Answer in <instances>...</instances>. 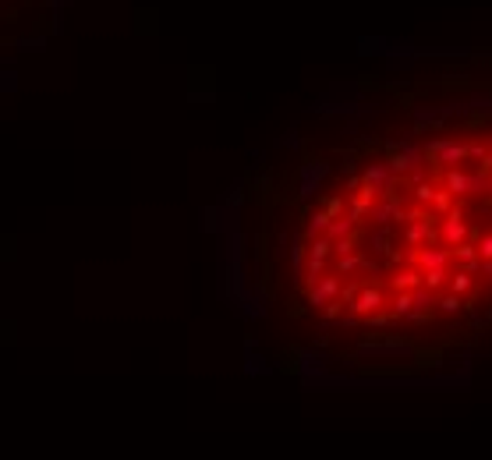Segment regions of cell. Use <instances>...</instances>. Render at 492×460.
<instances>
[{"label":"cell","mask_w":492,"mask_h":460,"mask_svg":"<svg viewBox=\"0 0 492 460\" xmlns=\"http://www.w3.org/2000/svg\"><path fill=\"white\" fill-rule=\"evenodd\" d=\"M411 262H414L421 273H425V269H435V266H450V262H454V248H447V245H440V241H428V245L414 248Z\"/></svg>","instance_id":"cell-8"},{"label":"cell","mask_w":492,"mask_h":460,"mask_svg":"<svg viewBox=\"0 0 492 460\" xmlns=\"http://www.w3.org/2000/svg\"><path fill=\"white\" fill-rule=\"evenodd\" d=\"M411 308H414V294H411V291H393V298H390V315L404 322Z\"/></svg>","instance_id":"cell-14"},{"label":"cell","mask_w":492,"mask_h":460,"mask_svg":"<svg viewBox=\"0 0 492 460\" xmlns=\"http://www.w3.org/2000/svg\"><path fill=\"white\" fill-rule=\"evenodd\" d=\"M50 4H53V11H61V8H64V0H50Z\"/></svg>","instance_id":"cell-34"},{"label":"cell","mask_w":492,"mask_h":460,"mask_svg":"<svg viewBox=\"0 0 492 460\" xmlns=\"http://www.w3.org/2000/svg\"><path fill=\"white\" fill-rule=\"evenodd\" d=\"M301 361H298V372L305 375V382H312V379H322L326 375V365H322V358H315V354H298Z\"/></svg>","instance_id":"cell-12"},{"label":"cell","mask_w":492,"mask_h":460,"mask_svg":"<svg viewBox=\"0 0 492 460\" xmlns=\"http://www.w3.org/2000/svg\"><path fill=\"white\" fill-rule=\"evenodd\" d=\"M330 178V163L322 159H308L298 166V195L301 199H315L322 192V181Z\"/></svg>","instance_id":"cell-3"},{"label":"cell","mask_w":492,"mask_h":460,"mask_svg":"<svg viewBox=\"0 0 492 460\" xmlns=\"http://www.w3.org/2000/svg\"><path fill=\"white\" fill-rule=\"evenodd\" d=\"M471 238V230H468V220H464V206H454L447 216H443V227H440V245L447 248H457L461 241Z\"/></svg>","instance_id":"cell-4"},{"label":"cell","mask_w":492,"mask_h":460,"mask_svg":"<svg viewBox=\"0 0 492 460\" xmlns=\"http://www.w3.org/2000/svg\"><path fill=\"white\" fill-rule=\"evenodd\" d=\"M354 227H358V223H354L347 213H340V216H333V223H330V230H326V234H330L333 241H340V238H351V234H354Z\"/></svg>","instance_id":"cell-16"},{"label":"cell","mask_w":492,"mask_h":460,"mask_svg":"<svg viewBox=\"0 0 492 460\" xmlns=\"http://www.w3.org/2000/svg\"><path fill=\"white\" fill-rule=\"evenodd\" d=\"M361 269H365V259L358 255V248L347 252V255H337V273H340V276H347V273H361Z\"/></svg>","instance_id":"cell-17"},{"label":"cell","mask_w":492,"mask_h":460,"mask_svg":"<svg viewBox=\"0 0 492 460\" xmlns=\"http://www.w3.org/2000/svg\"><path fill=\"white\" fill-rule=\"evenodd\" d=\"M447 291H454V294H471L475 291V273H468L464 266L457 269V273H450V283H447Z\"/></svg>","instance_id":"cell-13"},{"label":"cell","mask_w":492,"mask_h":460,"mask_svg":"<svg viewBox=\"0 0 492 460\" xmlns=\"http://www.w3.org/2000/svg\"><path fill=\"white\" fill-rule=\"evenodd\" d=\"M344 291V276L333 273V276H319L315 283H308V305L312 308H326L330 301H337Z\"/></svg>","instance_id":"cell-5"},{"label":"cell","mask_w":492,"mask_h":460,"mask_svg":"<svg viewBox=\"0 0 492 460\" xmlns=\"http://www.w3.org/2000/svg\"><path fill=\"white\" fill-rule=\"evenodd\" d=\"M432 199H435V185H432V181L411 185V202H418V206H432Z\"/></svg>","instance_id":"cell-20"},{"label":"cell","mask_w":492,"mask_h":460,"mask_svg":"<svg viewBox=\"0 0 492 460\" xmlns=\"http://www.w3.org/2000/svg\"><path fill=\"white\" fill-rule=\"evenodd\" d=\"M368 220L375 223V227H393V223H407V209H404V199L393 192V195H379L375 202H372V209H368Z\"/></svg>","instance_id":"cell-1"},{"label":"cell","mask_w":492,"mask_h":460,"mask_svg":"<svg viewBox=\"0 0 492 460\" xmlns=\"http://www.w3.org/2000/svg\"><path fill=\"white\" fill-rule=\"evenodd\" d=\"M259 372H266V365H262V358H255V347H248V358H245V375H259Z\"/></svg>","instance_id":"cell-25"},{"label":"cell","mask_w":492,"mask_h":460,"mask_svg":"<svg viewBox=\"0 0 492 460\" xmlns=\"http://www.w3.org/2000/svg\"><path fill=\"white\" fill-rule=\"evenodd\" d=\"M428 178H432L428 166H414L411 174H407V185H421V181H428Z\"/></svg>","instance_id":"cell-27"},{"label":"cell","mask_w":492,"mask_h":460,"mask_svg":"<svg viewBox=\"0 0 492 460\" xmlns=\"http://www.w3.org/2000/svg\"><path fill=\"white\" fill-rule=\"evenodd\" d=\"M454 259H457L461 266H468V262H478L482 255H478V245H475V241L468 238V241H461V245L454 248Z\"/></svg>","instance_id":"cell-21"},{"label":"cell","mask_w":492,"mask_h":460,"mask_svg":"<svg viewBox=\"0 0 492 460\" xmlns=\"http://www.w3.org/2000/svg\"><path fill=\"white\" fill-rule=\"evenodd\" d=\"M435 308H440L443 315H457V312L464 308V294H454V291H447L440 301H435Z\"/></svg>","instance_id":"cell-19"},{"label":"cell","mask_w":492,"mask_h":460,"mask_svg":"<svg viewBox=\"0 0 492 460\" xmlns=\"http://www.w3.org/2000/svg\"><path fill=\"white\" fill-rule=\"evenodd\" d=\"M18 89V75L15 71H0V92H11Z\"/></svg>","instance_id":"cell-29"},{"label":"cell","mask_w":492,"mask_h":460,"mask_svg":"<svg viewBox=\"0 0 492 460\" xmlns=\"http://www.w3.org/2000/svg\"><path fill=\"white\" fill-rule=\"evenodd\" d=\"M305 262H308V245L294 241L291 245V266H294V276H301V280H305Z\"/></svg>","instance_id":"cell-18"},{"label":"cell","mask_w":492,"mask_h":460,"mask_svg":"<svg viewBox=\"0 0 492 460\" xmlns=\"http://www.w3.org/2000/svg\"><path fill=\"white\" fill-rule=\"evenodd\" d=\"M361 181H365L368 188H375V195H393L397 185H400V178L393 174L390 159H375V163H368V166L361 170Z\"/></svg>","instance_id":"cell-2"},{"label":"cell","mask_w":492,"mask_h":460,"mask_svg":"<svg viewBox=\"0 0 492 460\" xmlns=\"http://www.w3.org/2000/svg\"><path fill=\"white\" fill-rule=\"evenodd\" d=\"M205 230H209V234H216V230H220V209H216V206L205 209Z\"/></svg>","instance_id":"cell-26"},{"label":"cell","mask_w":492,"mask_h":460,"mask_svg":"<svg viewBox=\"0 0 492 460\" xmlns=\"http://www.w3.org/2000/svg\"><path fill=\"white\" fill-rule=\"evenodd\" d=\"M475 245H478V255L482 259H492V230H489V234H482Z\"/></svg>","instance_id":"cell-28"},{"label":"cell","mask_w":492,"mask_h":460,"mask_svg":"<svg viewBox=\"0 0 492 460\" xmlns=\"http://www.w3.org/2000/svg\"><path fill=\"white\" fill-rule=\"evenodd\" d=\"M421 283H425V287H432V291H447V283H450V266L425 269V273H421Z\"/></svg>","instance_id":"cell-15"},{"label":"cell","mask_w":492,"mask_h":460,"mask_svg":"<svg viewBox=\"0 0 492 460\" xmlns=\"http://www.w3.org/2000/svg\"><path fill=\"white\" fill-rule=\"evenodd\" d=\"M322 209H326V213H330V216H340V213H347L340 199H330V202H322Z\"/></svg>","instance_id":"cell-31"},{"label":"cell","mask_w":492,"mask_h":460,"mask_svg":"<svg viewBox=\"0 0 492 460\" xmlns=\"http://www.w3.org/2000/svg\"><path fill=\"white\" fill-rule=\"evenodd\" d=\"M489 149H492V138H489Z\"/></svg>","instance_id":"cell-35"},{"label":"cell","mask_w":492,"mask_h":460,"mask_svg":"<svg viewBox=\"0 0 492 460\" xmlns=\"http://www.w3.org/2000/svg\"><path fill=\"white\" fill-rule=\"evenodd\" d=\"M330 223H333V216L326 213V209H315L312 216H308V223H305V238L312 241V238H322L326 230H330Z\"/></svg>","instance_id":"cell-11"},{"label":"cell","mask_w":492,"mask_h":460,"mask_svg":"<svg viewBox=\"0 0 492 460\" xmlns=\"http://www.w3.org/2000/svg\"><path fill=\"white\" fill-rule=\"evenodd\" d=\"M478 273H482V276H489V280H492V259H482V266H478Z\"/></svg>","instance_id":"cell-33"},{"label":"cell","mask_w":492,"mask_h":460,"mask_svg":"<svg viewBox=\"0 0 492 460\" xmlns=\"http://www.w3.org/2000/svg\"><path fill=\"white\" fill-rule=\"evenodd\" d=\"M454 199H457V195H454L450 188H443V192H435V199H432V209H435V213H440V216H447V213L454 209Z\"/></svg>","instance_id":"cell-23"},{"label":"cell","mask_w":492,"mask_h":460,"mask_svg":"<svg viewBox=\"0 0 492 460\" xmlns=\"http://www.w3.org/2000/svg\"><path fill=\"white\" fill-rule=\"evenodd\" d=\"M368 241H372V252H375V255H390V252H393V248H390V234H386V227H375Z\"/></svg>","instance_id":"cell-22"},{"label":"cell","mask_w":492,"mask_h":460,"mask_svg":"<svg viewBox=\"0 0 492 460\" xmlns=\"http://www.w3.org/2000/svg\"><path fill=\"white\" fill-rule=\"evenodd\" d=\"M390 287H393V291H414V287H421V269L414 262H407L404 269H397L390 276Z\"/></svg>","instance_id":"cell-10"},{"label":"cell","mask_w":492,"mask_h":460,"mask_svg":"<svg viewBox=\"0 0 492 460\" xmlns=\"http://www.w3.org/2000/svg\"><path fill=\"white\" fill-rule=\"evenodd\" d=\"M382 305H386V291H382V287H361L351 298V312H358V315H372Z\"/></svg>","instance_id":"cell-9"},{"label":"cell","mask_w":492,"mask_h":460,"mask_svg":"<svg viewBox=\"0 0 492 460\" xmlns=\"http://www.w3.org/2000/svg\"><path fill=\"white\" fill-rule=\"evenodd\" d=\"M485 156H489V145H485V142H468V159H471L475 166H478Z\"/></svg>","instance_id":"cell-24"},{"label":"cell","mask_w":492,"mask_h":460,"mask_svg":"<svg viewBox=\"0 0 492 460\" xmlns=\"http://www.w3.org/2000/svg\"><path fill=\"white\" fill-rule=\"evenodd\" d=\"M404 241H407V248H421L428 241H440V230H435V223L428 216L411 213L407 216V227H404Z\"/></svg>","instance_id":"cell-7"},{"label":"cell","mask_w":492,"mask_h":460,"mask_svg":"<svg viewBox=\"0 0 492 460\" xmlns=\"http://www.w3.org/2000/svg\"><path fill=\"white\" fill-rule=\"evenodd\" d=\"M358 358H382V361H397V358H411V347L400 340H365L358 347Z\"/></svg>","instance_id":"cell-6"},{"label":"cell","mask_w":492,"mask_h":460,"mask_svg":"<svg viewBox=\"0 0 492 460\" xmlns=\"http://www.w3.org/2000/svg\"><path fill=\"white\" fill-rule=\"evenodd\" d=\"M347 252H354V234H351V238L333 241V255H347Z\"/></svg>","instance_id":"cell-30"},{"label":"cell","mask_w":492,"mask_h":460,"mask_svg":"<svg viewBox=\"0 0 492 460\" xmlns=\"http://www.w3.org/2000/svg\"><path fill=\"white\" fill-rule=\"evenodd\" d=\"M280 145H284V149H298V145H301V138H298V131H287V135L280 138Z\"/></svg>","instance_id":"cell-32"}]
</instances>
